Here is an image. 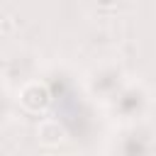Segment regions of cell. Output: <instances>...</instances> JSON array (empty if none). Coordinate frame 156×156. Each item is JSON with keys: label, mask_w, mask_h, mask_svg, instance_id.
<instances>
[{"label": "cell", "mask_w": 156, "mask_h": 156, "mask_svg": "<svg viewBox=\"0 0 156 156\" xmlns=\"http://www.w3.org/2000/svg\"><path fill=\"white\" fill-rule=\"evenodd\" d=\"M20 102L27 112H44L51 102V95L46 90V85L41 83H27L20 90Z\"/></svg>", "instance_id": "6da1fadb"}, {"label": "cell", "mask_w": 156, "mask_h": 156, "mask_svg": "<svg viewBox=\"0 0 156 156\" xmlns=\"http://www.w3.org/2000/svg\"><path fill=\"white\" fill-rule=\"evenodd\" d=\"M95 2H100V5H115L117 0H95Z\"/></svg>", "instance_id": "7a4b0ae2"}]
</instances>
